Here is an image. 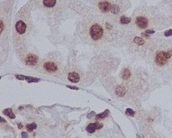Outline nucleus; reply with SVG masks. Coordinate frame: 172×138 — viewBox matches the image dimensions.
I'll list each match as a JSON object with an SVG mask.
<instances>
[{
	"label": "nucleus",
	"mask_w": 172,
	"mask_h": 138,
	"mask_svg": "<svg viewBox=\"0 0 172 138\" xmlns=\"http://www.w3.org/2000/svg\"><path fill=\"white\" fill-rule=\"evenodd\" d=\"M90 33L91 38L94 40H98L102 37L104 30L100 25L95 24L91 26L90 29Z\"/></svg>",
	"instance_id": "1"
},
{
	"label": "nucleus",
	"mask_w": 172,
	"mask_h": 138,
	"mask_svg": "<svg viewBox=\"0 0 172 138\" xmlns=\"http://www.w3.org/2000/svg\"><path fill=\"white\" fill-rule=\"evenodd\" d=\"M168 59L167 58L164 51H158L155 56V61L157 65L159 66H163L165 65L168 62Z\"/></svg>",
	"instance_id": "2"
},
{
	"label": "nucleus",
	"mask_w": 172,
	"mask_h": 138,
	"mask_svg": "<svg viewBox=\"0 0 172 138\" xmlns=\"http://www.w3.org/2000/svg\"><path fill=\"white\" fill-rule=\"evenodd\" d=\"M38 61H39V58L38 56H36V55L34 54H28L26 56L25 59V63L27 65H30V66L35 65L38 63Z\"/></svg>",
	"instance_id": "3"
},
{
	"label": "nucleus",
	"mask_w": 172,
	"mask_h": 138,
	"mask_svg": "<svg viewBox=\"0 0 172 138\" xmlns=\"http://www.w3.org/2000/svg\"><path fill=\"white\" fill-rule=\"evenodd\" d=\"M135 23L139 28L144 29L148 26V20L144 17L138 16L136 18Z\"/></svg>",
	"instance_id": "4"
},
{
	"label": "nucleus",
	"mask_w": 172,
	"mask_h": 138,
	"mask_svg": "<svg viewBox=\"0 0 172 138\" xmlns=\"http://www.w3.org/2000/svg\"><path fill=\"white\" fill-rule=\"evenodd\" d=\"M103 124L99 122L91 123L89 124L86 128V130L89 133H93L96 130H99L103 128Z\"/></svg>",
	"instance_id": "5"
},
{
	"label": "nucleus",
	"mask_w": 172,
	"mask_h": 138,
	"mask_svg": "<svg viewBox=\"0 0 172 138\" xmlns=\"http://www.w3.org/2000/svg\"><path fill=\"white\" fill-rule=\"evenodd\" d=\"M15 77L17 79L19 80H25L28 83H38L41 81V79L39 78L31 76H27L23 75H15Z\"/></svg>",
	"instance_id": "6"
},
{
	"label": "nucleus",
	"mask_w": 172,
	"mask_h": 138,
	"mask_svg": "<svg viewBox=\"0 0 172 138\" xmlns=\"http://www.w3.org/2000/svg\"><path fill=\"white\" fill-rule=\"evenodd\" d=\"M43 68L48 72H54L58 70L57 65L55 63L52 62H45L43 65Z\"/></svg>",
	"instance_id": "7"
},
{
	"label": "nucleus",
	"mask_w": 172,
	"mask_h": 138,
	"mask_svg": "<svg viewBox=\"0 0 172 138\" xmlns=\"http://www.w3.org/2000/svg\"><path fill=\"white\" fill-rule=\"evenodd\" d=\"M26 25L25 23L21 20L18 21L16 24V29L18 33L19 34H23L26 30Z\"/></svg>",
	"instance_id": "8"
},
{
	"label": "nucleus",
	"mask_w": 172,
	"mask_h": 138,
	"mask_svg": "<svg viewBox=\"0 0 172 138\" xmlns=\"http://www.w3.org/2000/svg\"><path fill=\"white\" fill-rule=\"evenodd\" d=\"M68 78L70 82L74 83H77L80 80V76L78 73L72 72L69 73Z\"/></svg>",
	"instance_id": "9"
},
{
	"label": "nucleus",
	"mask_w": 172,
	"mask_h": 138,
	"mask_svg": "<svg viewBox=\"0 0 172 138\" xmlns=\"http://www.w3.org/2000/svg\"><path fill=\"white\" fill-rule=\"evenodd\" d=\"M111 6L112 5L110 3L108 2H101L99 4V7L103 12H107L109 11L110 9Z\"/></svg>",
	"instance_id": "10"
},
{
	"label": "nucleus",
	"mask_w": 172,
	"mask_h": 138,
	"mask_svg": "<svg viewBox=\"0 0 172 138\" xmlns=\"http://www.w3.org/2000/svg\"><path fill=\"white\" fill-rule=\"evenodd\" d=\"M115 93L117 96L122 97L124 96L126 94L125 88L122 86H119L116 89Z\"/></svg>",
	"instance_id": "11"
},
{
	"label": "nucleus",
	"mask_w": 172,
	"mask_h": 138,
	"mask_svg": "<svg viewBox=\"0 0 172 138\" xmlns=\"http://www.w3.org/2000/svg\"><path fill=\"white\" fill-rule=\"evenodd\" d=\"M3 113L11 119H14L16 117L15 115L13 113L12 110L11 108H7L5 109L3 111Z\"/></svg>",
	"instance_id": "12"
},
{
	"label": "nucleus",
	"mask_w": 172,
	"mask_h": 138,
	"mask_svg": "<svg viewBox=\"0 0 172 138\" xmlns=\"http://www.w3.org/2000/svg\"><path fill=\"white\" fill-rule=\"evenodd\" d=\"M43 4L47 7H53L56 3V0H43Z\"/></svg>",
	"instance_id": "13"
},
{
	"label": "nucleus",
	"mask_w": 172,
	"mask_h": 138,
	"mask_svg": "<svg viewBox=\"0 0 172 138\" xmlns=\"http://www.w3.org/2000/svg\"><path fill=\"white\" fill-rule=\"evenodd\" d=\"M130 77H131V72L129 69L128 68L124 69L122 75V78L124 80H127Z\"/></svg>",
	"instance_id": "14"
},
{
	"label": "nucleus",
	"mask_w": 172,
	"mask_h": 138,
	"mask_svg": "<svg viewBox=\"0 0 172 138\" xmlns=\"http://www.w3.org/2000/svg\"><path fill=\"white\" fill-rule=\"evenodd\" d=\"M110 11L114 14H115V15L118 14L120 12L119 7L117 5H116V4L112 5Z\"/></svg>",
	"instance_id": "15"
},
{
	"label": "nucleus",
	"mask_w": 172,
	"mask_h": 138,
	"mask_svg": "<svg viewBox=\"0 0 172 138\" xmlns=\"http://www.w3.org/2000/svg\"><path fill=\"white\" fill-rule=\"evenodd\" d=\"M133 42L135 44L138 46H142L144 44V41L143 39L139 37H136L134 39Z\"/></svg>",
	"instance_id": "16"
},
{
	"label": "nucleus",
	"mask_w": 172,
	"mask_h": 138,
	"mask_svg": "<svg viewBox=\"0 0 172 138\" xmlns=\"http://www.w3.org/2000/svg\"><path fill=\"white\" fill-rule=\"evenodd\" d=\"M36 128H37V125L35 122H33L30 124H28L26 125V128L27 130L29 132H32V131L36 129Z\"/></svg>",
	"instance_id": "17"
},
{
	"label": "nucleus",
	"mask_w": 172,
	"mask_h": 138,
	"mask_svg": "<svg viewBox=\"0 0 172 138\" xmlns=\"http://www.w3.org/2000/svg\"><path fill=\"white\" fill-rule=\"evenodd\" d=\"M131 21V18L130 17H127L124 15H123L120 18V22L122 24H127L130 23Z\"/></svg>",
	"instance_id": "18"
},
{
	"label": "nucleus",
	"mask_w": 172,
	"mask_h": 138,
	"mask_svg": "<svg viewBox=\"0 0 172 138\" xmlns=\"http://www.w3.org/2000/svg\"><path fill=\"white\" fill-rule=\"evenodd\" d=\"M109 110H106L104 112L99 114L96 116V118H97V119H103L105 118L106 117H107L108 116V114H109Z\"/></svg>",
	"instance_id": "19"
},
{
	"label": "nucleus",
	"mask_w": 172,
	"mask_h": 138,
	"mask_svg": "<svg viewBox=\"0 0 172 138\" xmlns=\"http://www.w3.org/2000/svg\"><path fill=\"white\" fill-rule=\"evenodd\" d=\"M125 113H126V115L130 116V117H133V116H134V115L135 114V111L131 108L126 109Z\"/></svg>",
	"instance_id": "20"
},
{
	"label": "nucleus",
	"mask_w": 172,
	"mask_h": 138,
	"mask_svg": "<svg viewBox=\"0 0 172 138\" xmlns=\"http://www.w3.org/2000/svg\"><path fill=\"white\" fill-rule=\"evenodd\" d=\"M165 54L167 58L168 59H170L172 56V49H169L167 52H165Z\"/></svg>",
	"instance_id": "21"
},
{
	"label": "nucleus",
	"mask_w": 172,
	"mask_h": 138,
	"mask_svg": "<svg viewBox=\"0 0 172 138\" xmlns=\"http://www.w3.org/2000/svg\"><path fill=\"white\" fill-rule=\"evenodd\" d=\"M166 37H170L172 36V29H169L165 32L164 33Z\"/></svg>",
	"instance_id": "22"
},
{
	"label": "nucleus",
	"mask_w": 172,
	"mask_h": 138,
	"mask_svg": "<svg viewBox=\"0 0 172 138\" xmlns=\"http://www.w3.org/2000/svg\"><path fill=\"white\" fill-rule=\"evenodd\" d=\"M106 28L108 29V30H111L113 28V26L110 24L107 23V22L106 23Z\"/></svg>",
	"instance_id": "23"
},
{
	"label": "nucleus",
	"mask_w": 172,
	"mask_h": 138,
	"mask_svg": "<svg viewBox=\"0 0 172 138\" xmlns=\"http://www.w3.org/2000/svg\"><path fill=\"white\" fill-rule=\"evenodd\" d=\"M21 136L22 138H28V134L26 132H22Z\"/></svg>",
	"instance_id": "24"
},
{
	"label": "nucleus",
	"mask_w": 172,
	"mask_h": 138,
	"mask_svg": "<svg viewBox=\"0 0 172 138\" xmlns=\"http://www.w3.org/2000/svg\"><path fill=\"white\" fill-rule=\"evenodd\" d=\"M68 88L72 89V90H78L79 88H77L76 87H75V86H67Z\"/></svg>",
	"instance_id": "25"
},
{
	"label": "nucleus",
	"mask_w": 172,
	"mask_h": 138,
	"mask_svg": "<svg viewBox=\"0 0 172 138\" xmlns=\"http://www.w3.org/2000/svg\"><path fill=\"white\" fill-rule=\"evenodd\" d=\"M145 32L149 34H153L155 33V31L152 30H148L145 31Z\"/></svg>",
	"instance_id": "26"
},
{
	"label": "nucleus",
	"mask_w": 172,
	"mask_h": 138,
	"mask_svg": "<svg viewBox=\"0 0 172 138\" xmlns=\"http://www.w3.org/2000/svg\"><path fill=\"white\" fill-rule=\"evenodd\" d=\"M4 25L3 24V22L2 21H1V26H0V28H1V33H2L3 29H4Z\"/></svg>",
	"instance_id": "27"
},
{
	"label": "nucleus",
	"mask_w": 172,
	"mask_h": 138,
	"mask_svg": "<svg viewBox=\"0 0 172 138\" xmlns=\"http://www.w3.org/2000/svg\"><path fill=\"white\" fill-rule=\"evenodd\" d=\"M142 36H143V37H145V38H148L150 37V36L149 35V34L146 33V32H144V33H142Z\"/></svg>",
	"instance_id": "28"
},
{
	"label": "nucleus",
	"mask_w": 172,
	"mask_h": 138,
	"mask_svg": "<svg viewBox=\"0 0 172 138\" xmlns=\"http://www.w3.org/2000/svg\"><path fill=\"white\" fill-rule=\"evenodd\" d=\"M6 122V120H5L2 117H1V122Z\"/></svg>",
	"instance_id": "29"
},
{
	"label": "nucleus",
	"mask_w": 172,
	"mask_h": 138,
	"mask_svg": "<svg viewBox=\"0 0 172 138\" xmlns=\"http://www.w3.org/2000/svg\"><path fill=\"white\" fill-rule=\"evenodd\" d=\"M22 126H23V125H22V124L21 123L18 124V127H19V129H21L22 128Z\"/></svg>",
	"instance_id": "30"
},
{
	"label": "nucleus",
	"mask_w": 172,
	"mask_h": 138,
	"mask_svg": "<svg viewBox=\"0 0 172 138\" xmlns=\"http://www.w3.org/2000/svg\"><path fill=\"white\" fill-rule=\"evenodd\" d=\"M136 138H141V136L138 134H136Z\"/></svg>",
	"instance_id": "31"
}]
</instances>
